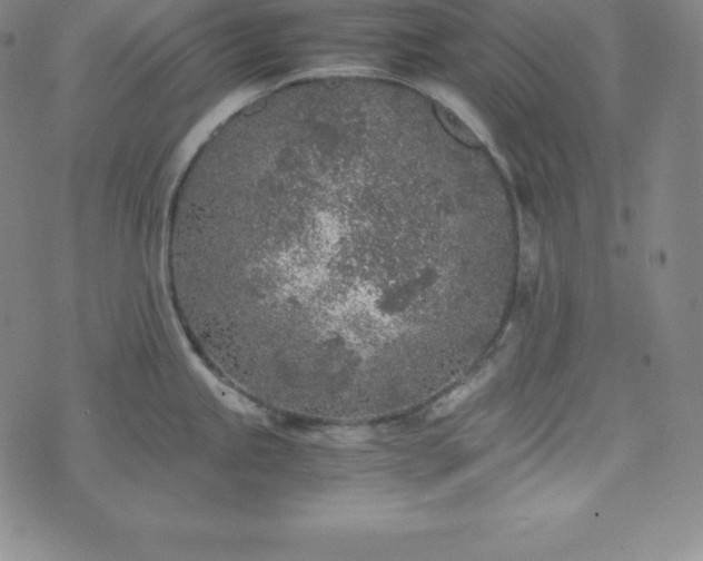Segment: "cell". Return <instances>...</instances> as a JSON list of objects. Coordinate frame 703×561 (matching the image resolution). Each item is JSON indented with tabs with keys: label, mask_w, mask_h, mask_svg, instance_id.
I'll list each match as a JSON object with an SVG mask.
<instances>
[{
	"label": "cell",
	"mask_w": 703,
	"mask_h": 561,
	"mask_svg": "<svg viewBox=\"0 0 703 561\" xmlns=\"http://www.w3.org/2000/svg\"><path fill=\"white\" fill-rule=\"evenodd\" d=\"M395 126L269 106L189 171L168 237L174 311L249 403L366 419L439 387L466 272L442 163Z\"/></svg>",
	"instance_id": "1"
},
{
	"label": "cell",
	"mask_w": 703,
	"mask_h": 561,
	"mask_svg": "<svg viewBox=\"0 0 703 561\" xmlns=\"http://www.w3.org/2000/svg\"><path fill=\"white\" fill-rule=\"evenodd\" d=\"M489 376L488 370L481 372L477 374L471 382L457 387L448 396H446L442 402H439L436 406L437 413H445L456 406L459 402H462L465 397H467L473 391H475L478 386H481L484 381Z\"/></svg>",
	"instance_id": "2"
}]
</instances>
